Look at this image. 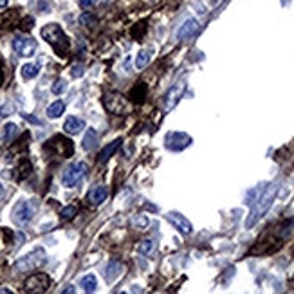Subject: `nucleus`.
Here are the masks:
<instances>
[{
  "label": "nucleus",
  "instance_id": "nucleus-7",
  "mask_svg": "<svg viewBox=\"0 0 294 294\" xmlns=\"http://www.w3.org/2000/svg\"><path fill=\"white\" fill-rule=\"evenodd\" d=\"M191 145V137L183 132H170L166 136V148L174 150V152H181L186 146Z\"/></svg>",
  "mask_w": 294,
  "mask_h": 294
},
{
  "label": "nucleus",
  "instance_id": "nucleus-20",
  "mask_svg": "<svg viewBox=\"0 0 294 294\" xmlns=\"http://www.w3.org/2000/svg\"><path fill=\"white\" fill-rule=\"evenodd\" d=\"M121 271H123V265H121L119 262H112L107 267V274H105L107 282H114V280L121 274Z\"/></svg>",
  "mask_w": 294,
  "mask_h": 294
},
{
  "label": "nucleus",
  "instance_id": "nucleus-3",
  "mask_svg": "<svg viewBox=\"0 0 294 294\" xmlns=\"http://www.w3.org/2000/svg\"><path fill=\"white\" fill-rule=\"evenodd\" d=\"M38 204L34 200H20L17 206L13 207V222L18 224V226H24V224L31 222L36 213Z\"/></svg>",
  "mask_w": 294,
  "mask_h": 294
},
{
  "label": "nucleus",
  "instance_id": "nucleus-10",
  "mask_svg": "<svg viewBox=\"0 0 294 294\" xmlns=\"http://www.w3.org/2000/svg\"><path fill=\"white\" fill-rule=\"evenodd\" d=\"M51 280L47 274H33L31 278H27V282H25V290L27 292H44V290H47V287H49Z\"/></svg>",
  "mask_w": 294,
  "mask_h": 294
},
{
  "label": "nucleus",
  "instance_id": "nucleus-11",
  "mask_svg": "<svg viewBox=\"0 0 294 294\" xmlns=\"http://www.w3.org/2000/svg\"><path fill=\"white\" fill-rule=\"evenodd\" d=\"M166 220L174 226L177 231H181L183 235H190L191 231H193V226H191V222L186 219L184 215H181V213L177 212H170L168 215H166Z\"/></svg>",
  "mask_w": 294,
  "mask_h": 294
},
{
  "label": "nucleus",
  "instance_id": "nucleus-29",
  "mask_svg": "<svg viewBox=\"0 0 294 294\" xmlns=\"http://www.w3.org/2000/svg\"><path fill=\"white\" fill-rule=\"evenodd\" d=\"M22 117H25V119L29 121V123H34V124H41V121H40V119H36V117L29 116V114H22Z\"/></svg>",
  "mask_w": 294,
  "mask_h": 294
},
{
  "label": "nucleus",
  "instance_id": "nucleus-17",
  "mask_svg": "<svg viewBox=\"0 0 294 294\" xmlns=\"http://www.w3.org/2000/svg\"><path fill=\"white\" fill-rule=\"evenodd\" d=\"M63 112H65V103H63V101H54V103H51L49 107H47V116H49L51 119L60 117Z\"/></svg>",
  "mask_w": 294,
  "mask_h": 294
},
{
  "label": "nucleus",
  "instance_id": "nucleus-13",
  "mask_svg": "<svg viewBox=\"0 0 294 294\" xmlns=\"http://www.w3.org/2000/svg\"><path fill=\"white\" fill-rule=\"evenodd\" d=\"M87 124H85V121L81 119V117H76V116H71L67 117L65 123H63V130H65L67 134H71V136H76V134H79L83 129H85Z\"/></svg>",
  "mask_w": 294,
  "mask_h": 294
},
{
  "label": "nucleus",
  "instance_id": "nucleus-22",
  "mask_svg": "<svg viewBox=\"0 0 294 294\" xmlns=\"http://www.w3.org/2000/svg\"><path fill=\"white\" fill-rule=\"evenodd\" d=\"M17 134H18V127H17V124H15V123H8L4 127V141L9 143L13 137L17 136Z\"/></svg>",
  "mask_w": 294,
  "mask_h": 294
},
{
  "label": "nucleus",
  "instance_id": "nucleus-9",
  "mask_svg": "<svg viewBox=\"0 0 294 294\" xmlns=\"http://www.w3.org/2000/svg\"><path fill=\"white\" fill-rule=\"evenodd\" d=\"M105 105H107L108 110H110L112 114H116V116H123L124 112H129V103H127V98H123L121 94L107 96Z\"/></svg>",
  "mask_w": 294,
  "mask_h": 294
},
{
  "label": "nucleus",
  "instance_id": "nucleus-18",
  "mask_svg": "<svg viewBox=\"0 0 294 294\" xmlns=\"http://www.w3.org/2000/svg\"><path fill=\"white\" fill-rule=\"evenodd\" d=\"M96 143H98V132H96L94 129H89L87 134H85V137H83V150H92L96 146Z\"/></svg>",
  "mask_w": 294,
  "mask_h": 294
},
{
  "label": "nucleus",
  "instance_id": "nucleus-24",
  "mask_svg": "<svg viewBox=\"0 0 294 294\" xmlns=\"http://www.w3.org/2000/svg\"><path fill=\"white\" fill-rule=\"evenodd\" d=\"M53 94H56V96H60V94H63V92L67 91V83H65V79H58V81L54 83L53 85Z\"/></svg>",
  "mask_w": 294,
  "mask_h": 294
},
{
  "label": "nucleus",
  "instance_id": "nucleus-6",
  "mask_svg": "<svg viewBox=\"0 0 294 294\" xmlns=\"http://www.w3.org/2000/svg\"><path fill=\"white\" fill-rule=\"evenodd\" d=\"M36 47H38L36 40L31 36H24V34H20V36L13 38V51H15L18 56H22V58H29V56H33Z\"/></svg>",
  "mask_w": 294,
  "mask_h": 294
},
{
  "label": "nucleus",
  "instance_id": "nucleus-8",
  "mask_svg": "<svg viewBox=\"0 0 294 294\" xmlns=\"http://www.w3.org/2000/svg\"><path fill=\"white\" fill-rule=\"evenodd\" d=\"M184 91H186V83H184L183 79L175 83L174 87H170V91L166 92V96H164V110H172V108L179 103V100L183 98Z\"/></svg>",
  "mask_w": 294,
  "mask_h": 294
},
{
  "label": "nucleus",
  "instance_id": "nucleus-30",
  "mask_svg": "<svg viewBox=\"0 0 294 294\" xmlns=\"http://www.w3.org/2000/svg\"><path fill=\"white\" fill-rule=\"evenodd\" d=\"M96 4V0H79V6H81V8H91V6H94Z\"/></svg>",
  "mask_w": 294,
  "mask_h": 294
},
{
  "label": "nucleus",
  "instance_id": "nucleus-21",
  "mask_svg": "<svg viewBox=\"0 0 294 294\" xmlns=\"http://www.w3.org/2000/svg\"><path fill=\"white\" fill-rule=\"evenodd\" d=\"M150 62V51H139L136 56V67L137 69H145Z\"/></svg>",
  "mask_w": 294,
  "mask_h": 294
},
{
  "label": "nucleus",
  "instance_id": "nucleus-5",
  "mask_svg": "<svg viewBox=\"0 0 294 294\" xmlns=\"http://www.w3.org/2000/svg\"><path fill=\"white\" fill-rule=\"evenodd\" d=\"M46 262V253H44V249H34L31 253H27L25 257H22L20 260L17 262V267L18 271H33L36 267H40L41 264Z\"/></svg>",
  "mask_w": 294,
  "mask_h": 294
},
{
  "label": "nucleus",
  "instance_id": "nucleus-14",
  "mask_svg": "<svg viewBox=\"0 0 294 294\" xmlns=\"http://www.w3.org/2000/svg\"><path fill=\"white\" fill-rule=\"evenodd\" d=\"M108 197V188L107 186H96L89 191L87 199L91 204H101Z\"/></svg>",
  "mask_w": 294,
  "mask_h": 294
},
{
  "label": "nucleus",
  "instance_id": "nucleus-1",
  "mask_svg": "<svg viewBox=\"0 0 294 294\" xmlns=\"http://www.w3.org/2000/svg\"><path fill=\"white\" fill-rule=\"evenodd\" d=\"M278 190H280L278 184H271V186H267L264 191H262V195L255 200L253 207H251V213H249L247 220H245V228L251 229L253 226H257V224L260 222L262 217L269 212V207L273 206L274 199H276Z\"/></svg>",
  "mask_w": 294,
  "mask_h": 294
},
{
  "label": "nucleus",
  "instance_id": "nucleus-23",
  "mask_svg": "<svg viewBox=\"0 0 294 294\" xmlns=\"http://www.w3.org/2000/svg\"><path fill=\"white\" fill-rule=\"evenodd\" d=\"M137 251H139L141 255H150L153 251V242L152 240L139 242V245H137Z\"/></svg>",
  "mask_w": 294,
  "mask_h": 294
},
{
  "label": "nucleus",
  "instance_id": "nucleus-16",
  "mask_svg": "<svg viewBox=\"0 0 294 294\" xmlns=\"http://www.w3.org/2000/svg\"><path fill=\"white\" fill-rule=\"evenodd\" d=\"M20 74H22V78L24 79L36 78V76L40 74V65H36V63H25V65H22Z\"/></svg>",
  "mask_w": 294,
  "mask_h": 294
},
{
  "label": "nucleus",
  "instance_id": "nucleus-33",
  "mask_svg": "<svg viewBox=\"0 0 294 294\" xmlns=\"http://www.w3.org/2000/svg\"><path fill=\"white\" fill-rule=\"evenodd\" d=\"M2 193H4V188H2V184H0V197H2Z\"/></svg>",
  "mask_w": 294,
  "mask_h": 294
},
{
  "label": "nucleus",
  "instance_id": "nucleus-4",
  "mask_svg": "<svg viewBox=\"0 0 294 294\" xmlns=\"http://www.w3.org/2000/svg\"><path fill=\"white\" fill-rule=\"evenodd\" d=\"M89 168L85 162H72L65 168V172L62 174V184L65 188H74L76 184L87 175Z\"/></svg>",
  "mask_w": 294,
  "mask_h": 294
},
{
  "label": "nucleus",
  "instance_id": "nucleus-32",
  "mask_svg": "<svg viewBox=\"0 0 294 294\" xmlns=\"http://www.w3.org/2000/svg\"><path fill=\"white\" fill-rule=\"evenodd\" d=\"M63 292H74V289H72V285H69V289H65Z\"/></svg>",
  "mask_w": 294,
  "mask_h": 294
},
{
  "label": "nucleus",
  "instance_id": "nucleus-15",
  "mask_svg": "<svg viewBox=\"0 0 294 294\" xmlns=\"http://www.w3.org/2000/svg\"><path fill=\"white\" fill-rule=\"evenodd\" d=\"M121 143H123V141H121V139H116V141H114V143H110V145L105 146V148L100 152V162H107L108 159H110L112 155H114V153H116L117 150H119Z\"/></svg>",
  "mask_w": 294,
  "mask_h": 294
},
{
  "label": "nucleus",
  "instance_id": "nucleus-25",
  "mask_svg": "<svg viewBox=\"0 0 294 294\" xmlns=\"http://www.w3.org/2000/svg\"><path fill=\"white\" fill-rule=\"evenodd\" d=\"M132 224L136 226V228H139V229H145L146 226H148V219H146L145 215H136L132 219Z\"/></svg>",
  "mask_w": 294,
  "mask_h": 294
},
{
  "label": "nucleus",
  "instance_id": "nucleus-26",
  "mask_svg": "<svg viewBox=\"0 0 294 294\" xmlns=\"http://www.w3.org/2000/svg\"><path fill=\"white\" fill-rule=\"evenodd\" d=\"M78 213V209H76V206H67V207H63L62 209V219H65V220H71L72 217Z\"/></svg>",
  "mask_w": 294,
  "mask_h": 294
},
{
  "label": "nucleus",
  "instance_id": "nucleus-28",
  "mask_svg": "<svg viewBox=\"0 0 294 294\" xmlns=\"http://www.w3.org/2000/svg\"><path fill=\"white\" fill-rule=\"evenodd\" d=\"M74 78H79V76H83V67L81 65H74L72 67V72H71Z\"/></svg>",
  "mask_w": 294,
  "mask_h": 294
},
{
  "label": "nucleus",
  "instance_id": "nucleus-27",
  "mask_svg": "<svg viewBox=\"0 0 294 294\" xmlns=\"http://www.w3.org/2000/svg\"><path fill=\"white\" fill-rule=\"evenodd\" d=\"M13 112V105H6V107H0V116L2 117H6V116H9V114H11Z\"/></svg>",
  "mask_w": 294,
  "mask_h": 294
},
{
  "label": "nucleus",
  "instance_id": "nucleus-2",
  "mask_svg": "<svg viewBox=\"0 0 294 294\" xmlns=\"http://www.w3.org/2000/svg\"><path fill=\"white\" fill-rule=\"evenodd\" d=\"M41 38L46 41H49L53 49L62 56L69 51V38L65 36V33L62 31L58 24H49L41 29Z\"/></svg>",
  "mask_w": 294,
  "mask_h": 294
},
{
  "label": "nucleus",
  "instance_id": "nucleus-12",
  "mask_svg": "<svg viewBox=\"0 0 294 294\" xmlns=\"http://www.w3.org/2000/svg\"><path fill=\"white\" fill-rule=\"evenodd\" d=\"M199 31V22L195 20V18H188L186 22H184L181 27H179L177 31V40L179 41H186L190 40L191 36H193L195 33Z\"/></svg>",
  "mask_w": 294,
  "mask_h": 294
},
{
  "label": "nucleus",
  "instance_id": "nucleus-31",
  "mask_svg": "<svg viewBox=\"0 0 294 294\" xmlns=\"http://www.w3.org/2000/svg\"><path fill=\"white\" fill-rule=\"evenodd\" d=\"M8 6V0H0V8H6Z\"/></svg>",
  "mask_w": 294,
  "mask_h": 294
},
{
  "label": "nucleus",
  "instance_id": "nucleus-19",
  "mask_svg": "<svg viewBox=\"0 0 294 294\" xmlns=\"http://www.w3.org/2000/svg\"><path fill=\"white\" fill-rule=\"evenodd\" d=\"M81 287L85 292H94L96 289H98V278L94 276V274H87V276L81 278Z\"/></svg>",
  "mask_w": 294,
  "mask_h": 294
}]
</instances>
